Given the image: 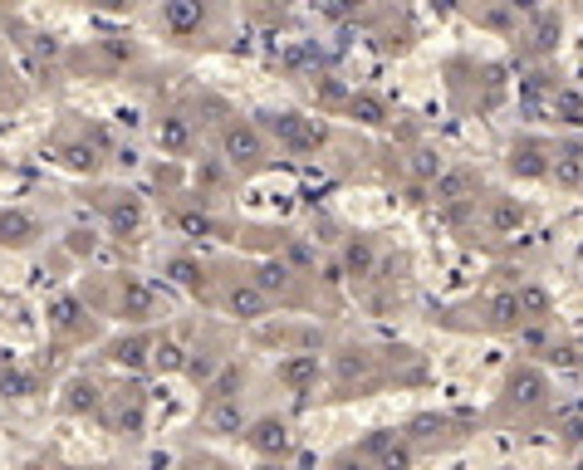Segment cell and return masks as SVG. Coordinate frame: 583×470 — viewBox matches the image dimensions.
Masks as SVG:
<instances>
[{"instance_id":"obj_1","label":"cell","mask_w":583,"mask_h":470,"mask_svg":"<svg viewBox=\"0 0 583 470\" xmlns=\"http://www.w3.org/2000/svg\"><path fill=\"white\" fill-rule=\"evenodd\" d=\"M260 133H270L284 153H319L329 143V128L319 118H304V113H260Z\"/></svg>"},{"instance_id":"obj_2","label":"cell","mask_w":583,"mask_h":470,"mask_svg":"<svg viewBox=\"0 0 583 470\" xmlns=\"http://www.w3.org/2000/svg\"><path fill=\"white\" fill-rule=\"evenodd\" d=\"M216 147H221L226 167H266L270 147H266V133H260V123L250 118H231L221 133H216Z\"/></svg>"},{"instance_id":"obj_3","label":"cell","mask_w":583,"mask_h":470,"mask_svg":"<svg viewBox=\"0 0 583 470\" xmlns=\"http://www.w3.org/2000/svg\"><path fill=\"white\" fill-rule=\"evenodd\" d=\"M163 30L171 40L191 44L206 30V0H163Z\"/></svg>"},{"instance_id":"obj_4","label":"cell","mask_w":583,"mask_h":470,"mask_svg":"<svg viewBox=\"0 0 583 470\" xmlns=\"http://www.w3.org/2000/svg\"><path fill=\"white\" fill-rule=\"evenodd\" d=\"M153 143L163 147V157H187L197 147V128H191L187 113H163L153 123Z\"/></svg>"},{"instance_id":"obj_5","label":"cell","mask_w":583,"mask_h":470,"mask_svg":"<svg viewBox=\"0 0 583 470\" xmlns=\"http://www.w3.org/2000/svg\"><path fill=\"white\" fill-rule=\"evenodd\" d=\"M246 441L256 446L260 456H270V461H280V456H290V441H294V431H290V421H280V417H260L256 427L246 431Z\"/></svg>"},{"instance_id":"obj_6","label":"cell","mask_w":583,"mask_h":470,"mask_svg":"<svg viewBox=\"0 0 583 470\" xmlns=\"http://www.w3.org/2000/svg\"><path fill=\"white\" fill-rule=\"evenodd\" d=\"M201 427L211 431V437H240V431H246V407H240L236 397H211L201 411Z\"/></svg>"},{"instance_id":"obj_7","label":"cell","mask_w":583,"mask_h":470,"mask_svg":"<svg viewBox=\"0 0 583 470\" xmlns=\"http://www.w3.org/2000/svg\"><path fill=\"white\" fill-rule=\"evenodd\" d=\"M118 309H123V318H133V324L153 318V314H157V294H153V284H143V280H133V274H123Z\"/></svg>"},{"instance_id":"obj_8","label":"cell","mask_w":583,"mask_h":470,"mask_svg":"<svg viewBox=\"0 0 583 470\" xmlns=\"http://www.w3.org/2000/svg\"><path fill=\"white\" fill-rule=\"evenodd\" d=\"M226 314H236V318H266L270 314V294L260 290V284H231L226 290Z\"/></svg>"},{"instance_id":"obj_9","label":"cell","mask_w":583,"mask_h":470,"mask_svg":"<svg viewBox=\"0 0 583 470\" xmlns=\"http://www.w3.org/2000/svg\"><path fill=\"white\" fill-rule=\"evenodd\" d=\"M34 240H40V221L30 211H0V246L25 250Z\"/></svg>"},{"instance_id":"obj_10","label":"cell","mask_w":583,"mask_h":470,"mask_svg":"<svg viewBox=\"0 0 583 470\" xmlns=\"http://www.w3.org/2000/svg\"><path fill=\"white\" fill-rule=\"evenodd\" d=\"M544 177H554V187H564V191L583 187V143H569L564 153H559L554 163H549Z\"/></svg>"},{"instance_id":"obj_11","label":"cell","mask_w":583,"mask_h":470,"mask_svg":"<svg viewBox=\"0 0 583 470\" xmlns=\"http://www.w3.org/2000/svg\"><path fill=\"white\" fill-rule=\"evenodd\" d=\"M544 393H549V383H544L540 368H514V373H510V397H514V407H540Z\"/></svg>"},{"instance_id":"obj_12","label":"cell","mask_w":583,"mask_h":470,"mask_svg":"<svg viewBox=\"0 0 583 470\" xmlns=\"http://www.w3.org/2000/svg\"><path fill=\"white\" fill-rule=\"evenodd\" d=\"M431 191H437V201H461L476 191V171L466 167H441L437 177H431Z\"/></svg>"},{"instance_id":"obj_13","label":"cell","mask_w":583,"mask_h":470,"mask_svg":"<svg viewBox=\"0 0 583 470\" xmlns=\"http://www.w3.org/2000/svg\"><path fill=\"white\" fill-rule=\"evenodd\" d=\"M98 407H103L98 383H89V377H74V383L64 387V411H69V417H94Z\"/></svg>"},{"instance_id":"obj_14","label":"cell","mask_w":583,"mask_h":470,"mask_svg":"<svg viewBox=\"0 0 583 470\" xmlns=\"http://www.w3.org/2000/svg\"><path fill=\"white\" fill-rule=\"evenodd\" d=\"M486 226L496 236H514L524 226V206L514 197H496V201H490V211H486Z\"/></svg>"},{"instance_id":"obj_15","label":"cell","mask_w":583,"mask_h":470,"mask_svg":"<svg viewBox=\"0 0 583 470\" xmlns=\"http://www.w3.org/2000/svg\"><path fill=\"white\" fill-rule=\"evenodd\" d=\"M147 358H153V338H147V334L118 338L108 348V363H118V368H147Z\"/></svg>"},{"instance_id":"obj_16","label":"cell","mask_w":583,"mask_h":470,"mask_svg":"<svg viewBox=\"0 0 583 470\" xmlns=\"http://www.w3.org/2000/svg\"><path fill=\"white\" fill-rule=\"evenodd\" d=\"M40 393V377L30 368H15V363H6L0 368V397H10V403H25V397Z\"/></svg>"},{"instance_id":"obj_17","label":"cell","mask_w":583,"mask_h":470,"mask_svg":"<svg viewBox=\"0 0 583 470\" xmlns=\"http://www.w3.org/2000/svg\"><path fill=\"white\" fill-rule=\"evenodd\" d=\"M143 427H147V407H143V397L128 393L118 403V417H113V431L118 437H143Z\"/></svg>"},{"instance_id":"obj_18","label":"cell","mask_w":583,"mask_h":470,"mask_svg":"<svg viewBox=\"0 0 583 470\" xmlns=\"http://www.w3.org/2000/svg\"><path fill=\"white\" fill-rule=\"evenodd\" d=\"M54 163L69 171H98V147L94 143H60L54 147Z\"/></svg>"},{"instance_id":"obj_19","label":"cell","mask_w":583,"mask_h":470,"mask_svg":"<svg viewBox=\"0 0 583 470\" xmlns=\"http://www.w3.org/2000/svg\"><path fill=\"white\" fill-rule=\"evenodd\" d=\"M147 368H157V373H181V368H187V348H181L177 338H153V358H147Z\"/></svg>"},{"instance_id":"obj_20","label":"cell","mask_w":583,"mask_h":470,"mask_svg":"<svg viewBox=\"0 0 583 470\" xmlns=\"http://www.w3.org/2000/svg\"><path fill=\"white\" fill-rule=\"evenodd\" d=\"M290 265H284V260H260L256 265V274H250V284H260V290L266 294H284L290 290Z\"/></svg>"},{"instance_id":"obj_21","label":"cell","mask_w":583,"mask_h":470,"mask_svg":"<svg viewBox=\"0 0 583 470\" xmlns=\"http://www.w3.org/2000/svg\"><path fill=\"white\" fill-rule=\"evenodd\" d=\"M343 265H348L353 280H368L373 265H377V255H373V240H348L343 246Z\"/></svg>"},{"instance_id":"obj_22","label":"cell","mask_w":583,"mask_h":470,"mask_svg":"<svg viewBox=\"0 0 583 470\" xmlns=\"http://www.w3.org/2000/svg\"><path fill=\"white\" fill-rule=\"evenodd\" d=\"M108 221H113V231H118V236H137V231H143V206H137L133 197L113 201L108 206Z\"/></svg>"},{"instance_id":"obj_23","label":"cell","mask_w":583,"mask_h":470,"mask_svg":"<svg viewBox=\"0 0 583 470\" xmlns=\"http://www.w3.org/2000/svg\"><path fill=\"white\" fill-rule=\"evenodd\" d=\"M540 157H544V143H520L510 153V167L520 171V177H544L549 163H540Z\"/></svg>"},{"instance_id":"obj_24","label":"cell","mask_w":583,"mask_h":470,"mask_svg":"<svg viewBox=\"0 0 583 470\" xmlns=\"http://www.w3.org/2000/svg\"><path fill=\"white\" fill-rule=\"evenodd\" d=\"M514 300H520V314L524 318H549V309H554V300H549L544 284H520V290H514Z\"/></svg>"},{"instance_id":"obj_25","label":"cell","mask_w":583,"mask_h":470,"mask_svg":"<svg viewBox=\"0 0 583 470\" xmlns=\"http://www.w3.org/2000/svg\"><path fill=\"white\" fill-rule=\"evenodd\" d=\"M520 300H514V290L510 294H496V300H490V324L496 328H520Z\"/></svg>"},{"instance_id":"obj_26","label":"cell","mask_w":583,"mask_h":470,"mask_svg":"<svg viewBox=\"0 0 583 470\" xmlns=\"http://www.w3.org/2000/svg\"><path fill=\"white\" fill-rule=\"evenodd\" d=\"M554 118H564L569 128H583V94L579 88H559L554 94Z\"/></svg>"},{"instance_id":"obj_27","label":"cell","mask_w":583,"mask_h":470,"mask_svg":"<svg viewBox=\"0 0 583 470\" xmlns=\"http://www.w3.org/2000/svg\"><path fill=\"white\" fill-rule=\"evenodd\" d=\"M280 377H284V383H290V387H304V383H314V377H319V358H314V353H300V358H290V363H284V368H280Z\"/></svg>"},{"instance_id":"obj_28","label":"cell","mask_w":583,"mask_h":470,"mask_svg":"<svg viewBox=\"0 0 583 470\" xmlns=\"http://www.w3.org/2000/svg\"><path fill=\"white\" fill-rule=\"evenodd\" d=\"M559 44V15L554 10H534V50L549 54Z\"/></svg>"},{"instance_id":"obj_29","label":"cell","mask_w":583,"mask_h":470,"mask_svg":"<svg viewBox=\"0 0 583 470\" xmlns=\"http://www.w3.org/2000/svg\"><path fill=\"white\" fill-rule=\"evenodd\" d=\"M216 368H221V358H216V353H187V368H181V373H187L191 383L206 387L216 377Z\"/></svg>"},{"instance_id":"obj_30","label":"cell","mask_w":583,"mask_h":470,"mask_svg":"<svg viewBox=\"0 0 583 470\" xmlns=\"http://www.w3.org/2000/svg\"><path fill=\"white\" fill-rule=\"evenodd\" d=\"M348 108H353V118H358V123H368V128H383V123H387L383 103H377V98H368V94H353V103H348Z\"/></svg>"},{"instance_id":"obj_31","label":"cell","mask_w":583,"mask_h":470,"mask_svg":"<svg viewBox=\"0 0 583 470\" xmlns=\"http://www.w3.org/2000/svg\"><path fill=\"white\" fill-rule=\"evenodd\" d=\"M50 324L54 328H74L79 324V300L74 294H60V300L50 304Z\"/></svg>"},{"instance_id":"obj_32","label":"cell","mask_w":583,"mask_h":470,"mask_svg":"<svg viewBox=\"0 0 583 470\" xmlns=\"http://www.w3.org/2000/svg\"><path fill=\"white\" fill-rule=\"evenodd\" d=\"M167 270H171V280H177V284H187V290H201V265H197V260L177 255V260H167Z\"/></svg>"},{"instance_id":"obj_33","label":"cell","mask_w":583,"mask_h":470,"mask_svg":"<svg viewBox=\"0 0 583 470\" xmlns=\"http://www.w3.org/2000/svg\"><path fill=\"white\" fill-rule=\"evenodd\" d=\"M441 167H446V163H441V153H431V147H421V153H412V171H417L421 181H431Z\"/></svg>"},{"instance_id":"obj_34","label":"cell","mask_w":583,"mask_h":470,"mask_svg":"<svg viewBox=\"0 0 583 470\" xmlns=\"http://www.w3.org/2000/svg\"><path fill=\"white\" fill-rule=\"evenodd\" d=\"M177 226H181V231H191V236H216V221H211V216H197V211H181Z\"/></svg>"},{"instance_id":"obj_35","label":"cell","mask_w":583,"mask_h":470,"mask_svg":"<svg viewBox=\"0 0 583 470\" xmlns=\"http://www.w3.org/2000/svg\"><path fill=\"white\" fill-rule=\"evenodd\" d=\"M221 181H226V157H221V163L211 157V163L197 167V187H221Z\"/></svg>"},{"instance_id":"obj_36","label":"cell","mask_w":583,"mask_h":470,"mask_svg":"<svg viewBox=\"0 0 583 470\" xmlns=\"http://www.w3.org/2000/svg\"><path fill=\"white\" fill-rule=\"evenodd\" d=\"M98 10H108V15H128L133 10V0H94Z\"/></svg>"},{"instance_id":"obj_37","label":"cell","mask_w":583,"mask_h":470,"mask_svg":"<svg viewBox=\"0 0 583 470\" xmlns=\"http://www.w3.org/2000/svg\"><path fill=\"white\" fill-rule=\"evenodd\" d=\"M353 10H358V0H329V15H334V20L353 15Z\"/></svg>"},{"instance_id":"obj_38","label":"cell","mask_w":583,"mask_h":470,"mask_svg":"<svg viewBox=\"0 0 583 470\" xmlns=\"http://www.w3.org/2000/svg\"><path fill=\"white\" fill-rule=\"evenodd\" d=\"M510 6H520L524 15H534V10H540V0H510Z\"/></svg>"},{"instance_id":"obj_39","label":"cell","mask_w":583,"mask_h":470,"mask_svg":"<svg viewBox=\"0 0 583 470\" xmlns=\"http://www.w3.org/2000/svg\"><path fill=\"white\" fill-rule=\"evenodd\" d=\"M6 79H10V64H6V54H0V88H6Z\"/></svg>"}]
</instances>
